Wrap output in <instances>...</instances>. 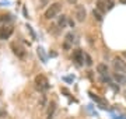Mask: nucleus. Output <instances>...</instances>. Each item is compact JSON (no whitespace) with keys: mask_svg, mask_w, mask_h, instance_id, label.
Wrapping results in <instances>:
<instances>
[{"mask_svg":"<svg viewBox=\"0 0 126 119\" xmlns=\"http://www.w3.org/2000/svg\"><path fill=\"white\" fill-rule=\"evenodd\" d=\"M48 1H49V0H41V4H42V7L48 4Z\"/></svg>","mask_w":126,"mask_h":119,"instance_id":"22","label":"nucleus"},{"mask_svg":"<svg viewBox=\"0 0 126 119\" xmlns=\"http://www.w3.org/2000/svg\"><path fill=\"white\" fill-rule=\"evenodd\" d=\"M63 48H64V50H70V48H72V45L69 44V42H63Z\"/></svg>","mask_w":126,"mask_h":119,"instance_id":"20","label":"nucleus"},{"mask_svg":"<svg viewBox=\"0 0 126 119\" xmlns=\"http://www.w3.org/2000/svg\"><path fill=\"white\" fill-rule=\"evenodd\" d=\"M0 21L4 24V25H7V23H11L13 21V17L10 14H3V15H0Z\"/></svg>","mask_w":126,"mask_h":119,"instance_id":"15","label":"nucleus"},{"mask_svg":"<svg viewBox=\"0 0 126 119\" xmlns=\"http://www.w3.org/2000/svg\"><path fill=\"white\" fill-rule=\"evenodd\" d=\"M38 55L41 56V59H42V62H44V63H45L46 62V56H45V53H44V49H42V48H38Z\"/></svg>","mask_w":126,"mask_h":119,"instance_id":"19","label":"nucleus"},{"mask_svg":"<svg viewBox=\"0 0 126 119\" xmlns=\"http://www.w3.org/2000/svg\"><path fill=\"white\" fill-rule=\"evenodd\" d=\"M97 72L101 76H107V73H108V66L105 63H98L97 64Z\"/></svg>","mask_w":126,"mask_h":119,"instance_id":"12","label":"nucleus"},{"mask_svg":"<svg viewBox=\"0 0 126 119\" xmlns=\"http://www.w3.org/2000/svg\"><path fill=\"white\" fill-rule=\"evenodd\" d=\"M112 78L115 80V83H118V84H126V76L123 73L115 72V73L112 74Z\"/></svg>","mask_w":126,"mask_h":119,"instance_id":"9","label":"nucleus"},{"mask_svg":"<svg viewBox=\"0 0 126 119\" xmlns=\"http://www.w3.org/2000/svg\"><path fill=\"white\" fill-rule=\"evenodd\" d=\"M125 95H126V91H125Z\"/></svg>","mask_w":126,"mask_h":119,"instance_id":"28","label":"nucleus"},{"mask_svg":"<svg viewBox=\"0 0 126 119\" xmlns=\"http://www.w3.org/2000/svg\"><path fill=\"white\" fill-rule=\"evenodd\" d=\"M67 24H69V20L66 15H59L58 17V28H60V30H63V28H66L67 27Z\"/></svg>","mask_w":126,"mask_h":119,"instance_id":"10","label":"nucleus"},{"mask_svg":"<svg viewBox=\"0 0 126 119\" xmlns=\"http://www.w3.org/2000/svg\"><path fill=\"white\" fill-rule=\"evenodd\" d=\"M123 56H125V58H126V52H123Z\"/></svg>","mask_w":126,"mask_h":119,"instance_id":"27","label":"nucleus"},{"mask_svg":"<svg viewBox=\"0 0 126 119\" xmlns=\"http://www.w3.org/2000/svg\"><path fill=\"white\" fill-rule=\"evenodd\" d=\"M90 97L95 101V102H98V104L102 106V108H107V106H108V102H107L105 100H102V98H99L98 95H95V94H91V92H90Z\"/></svg>","mask_w":126,"mask_h":119,"instance_id":"11","label":"nucleus"},{"mask_svg":"<svg viewBox=\"0 0 126 119\" xmlns=\"http://www.w3.org/2000/svg\"><path fill=\"white\" fill-rule=\"evenodd\" d=\"M69 25L72 28H74V21H73V20H69Z\"/></svg>","mask_w":126,"mask_h":119,"instance_id":"23","label":"nucleus"},{"mask_svg":"<svg viewBox=\"0 0 126 119\" xmlns=\"http://www.w3.org/2000/svg\"><path fill=\"white\" fill-rule=\"evenodd\" d=\"M60 11H62V4L56 1V3H52V4L45 10L44 17H45L46 20H53V18H56V17H59Z\"/></svg>","mask_w":126,"mask_h":119,"instance_id":"1","label":"nucleus"},{"mask_svg":"<svg viewBox=\"0 0 126 119\" xmlns=\"http://www.w3.org/2000/svg\"><path fill=\"white\" fill-rule=\"evenodd\" d=\"M113 69L118 73H125L126 72V62L123 59H121V58H115L113 59Z\"/></svg>","mask_w":126,"mask_h":119,"instance_id":"6","label":"nucleus"},{"mask_svg":"<svg viewBox=\"0 0 126 119\" xmlns=\"http://www.w3.org/2000/svg\"><path fill=\"white\" fill-rule=\"evenodd\" d=\"M64 41H66V42H69L70 45H73V42H77L76 35H74L73 32H67V34H66V37H64Z\"/></svg>","mask_w":126,"mask_h":119,"instance_id":"14","label":"nucleus"},{"mask_svg":"<svg viewBox=\"0 0 126 119\" xmlns=\"http://www.w3.org/2000/svg\"><path fill=\"white\" fill-rule=\"evenodd\" d=\"M35 86L36 88L39 90V91H48L49 90V80H48V77H46L45 74H38V76H35Z\"/></svg>","mask_w":126,"mask_h":119,"instance_id":"2","label":"nucleus"},{"mask_svg":"<svg viewBox=\"0 0 126 119\" xmlns=\"http://www.w3.org/2000/svg\"><path fill=\"white\" fill-rule=\"evenodd\" d=\"M119 3H122V4H126V0H119Z\"/></svg>","mask_w":126,"mask_h":119,"instance_id":"26","label":"nucleus"},{"mask_svg":"<svg viewBox=\"0 0 126 119\" xmlns=\"http://www.w3.org/2000/svg\"><path fill=\"white\" fill-rule=\"evenodd\" d=\"M97 7L95 9L98 10L101 14H104V13H107V6H105V3H104V0H97Z\"/></svg>","mask_w":126,"mask_h":119,"instance_id":"13","label":"nucleus"},{"mask_svg":"<svg viewBox=\"0 0 126 119\" xmlns=\"http://www.w3.org/2000/svg\"><path fill=\"white\" fill-rule=\"evenodd\" d=\"M56 108H58V104H56V101H49V104H48V111H46V118L48 119H53V115L56 112Z\"/></svg>","mask_w":126,"mask_h":119,"instance_id":"8","label":"nucleus"},{"mask_svg":"<svg viewBox=\"0 0 126 119\" xmlns=\"http://www.w3.org/2000/svg\"><path fill=\"white\" fill-rule=\"evenodd\" d=\"M4 115H6V112H4V111L0 109V116H4Z\"/></svg>","mask_w":126,"mask_h":119,"instance_id":"25","label":"nucleus"},{"mask_svg":"<svg viewBox=\"0 0 126 119\" xmlns=\"http://www.w3.org/2000/svg\"><path fill=\"white\" fill-rule=\"evenodd\" d=\"M84 64H86V66H88V67H90V66H93V58H91L88 53H84Z\"/></svg>","mask_w":126,"mask_h":119,"instance_id":"16","label":"nucleus"},{"mask_svg":"<svg viewBox=\"0 0 126 119\" xmlns=\"http://www.w3.org/2000/svg\"><path fill=\"white\" fill-rule=\"evenodd\" d=\"M13 32H14V28L11 25H3V27L0 28V41L9 39L13 35Z\"/></svg>","mask_w":126,"mask_h":119,"instance_id":"5","label":"nucleus"},{"mask_svg":"<svg viewBox=\"0 0 126 119\" xmlns=\"http://www.w3.org/2000/svg\"><path fill=\"white\" fill-rule=\"evenodd\" d=\"M27 28H28V31L31 32V35H32V38H34V39H35V32L32 31V27H30V25H27Z\"/></svg>","mask_w":126,"mask_h":119,"instance_id":"21","label":"nucleus"},{"mask_svg":"<svg viewBox=\"0 0 126 119\" xmlns=\"http://www.w3.org/2000/svg\"><path fill=\"white\" fill-rule=\"evenodd\" d=\"M84 53L86 52H83L80 48H77V49H73V62L77 64V66H83L84 64Z\"/></svg>","mask_w":126,"mask_h":119,"instance_id":"4","label":"nucleus"},{"mask_svg":"<svg viewBox=\"0 0 126 119\" xmlns=\"http://www.w3.org/2000/svg\"><path fill=\"white\" fill-rule=\"evenodd\" d=\"M104 3L107 6V10H112L115 7V0H104Z\"/></svg>","mask_w":126,"mask_h":119,"instance_id":"18","label":"nucleus"},{"mask_svg":"<svg viewBox=\"0 0 126 119\" xmlns=\"http://www.w3.org/2000/svg\"><path fill=\"white\" fill-rule=\"evenodd\" d=\"M93 15H94V17H95V20H97V21H99V23H101V21H102V14H101V13H99V11H98V10H97V9H94V10H93Z\"/></svg>","mask_w":126,"mask_h":119,"instance_id":"17","label":"nucleus"},{"mask_svg":"<svg viewBox=\"0 0 126 119\" xmlns=\"http://www.w3.org/2000/svg\"><path fill=\"white\" fill-rule=\"evenodd\" d=\"M87 17V10L84 6H76V20L79 21V23H84V20H86Z\"/></svg>","mask_w":126,"mask_h":119,"instance_id":"7","label":"nucleus"},{"mask_svg":"<svg viewBox=\"0 0 126 119\" xmlns=\"http://www.w3.org/2000/svg\"><path fill=\"white\" fill-rule=\"evenodd\" d=\"M10 49L13 50V53L17 56L18 59H25L27 50H25V48H24L21 44H18V42H11V44H10Z\"/></svg>","mask_w":126,"mask_h":119,"instance_id":"3","label":"nucleus"},{"mask_svg":"<svg viewBox=\"0 0 126 119\" xmlns=\"http://www.w3.org/2000/svg\"><path fill=\"white\" fill-rule=\"evenodd\" d=\"M67 3H69V4H76L77 0H67Z\"/></svg>","mask_w":126,"mask_h":119,"instance_id":"24","label":"nucleus"}]
</instances>
